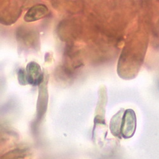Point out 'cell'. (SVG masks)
I'll return each mask as SVG.
<instances>
[{"instance_id": "1", "label": "cell", "mask_w": 159, "mask_h": 159, "mask_svg": "<svg viewBox=\"0 0 159 159\" xmlns=\"http://www.w3.org/2000/svg\"><path fill=\"white\" fill-rule=\"evenodd\" d=\"M136 129V116L132 109L125 110L121 124V137L129 139L134 136Z\"/></svg>"}, {"instance_id": "2", "label": "cell", "mask_w": 159, "mask_h": 159, "mask_svg": "<svg viewBox=\"0 0 159 159\" xmlns=\"http://www.w3.org/2000/svg\"><path fill=\"white\" fill-rule=\"evenodd\" d=\"M28 84L32 86H39L44 81L43 72L38 63L31 61L25 68Z\"/></svg>"}, {"instance_id": "3", "label": "cell", "mask_w": 159, "mask_h": 159, "mask_svg": "<svg viewBox=\"0 0 159 159\" xmlns=\"http://www.w3.org/2000/svg\"><path fill=\"white\" fill-rule=\"evenodd\" d=\"M21 7L18 4L7 5L1 10L2 24L9 25L14 24L20 16Z\"/></svg>"}, {"instance_id": "4", "label": "cell", "mask_w": 159, "mask_h": 159, "mask_svg": "<svg viewBox=\"0 0 159 159\" xmlns=\"http://www.w3.org/2000/svg\"><path fill=\"white\" fill-rule=\"evenodd\" d=\"M32 30L20 28L17 31V41L26 47L35 48L38 45V34Z\"/></svg>"}, {"instance_id": "5", "label": "cell", "mask_w": 159, "mask_h": 159, "mask_svg": "<svg viewBox=\"0 0 159 159\" xmlns=\"http://www.w3.org/2000/svg\"><path fill=\"white\" fill-rule=\"evenodd\" d=\"M48 8L44 4H36L31 7L24 16V19L27 22H33L40 20L48 14Z\"/></svg>"}, {"instance_id": "6", "label": "cell", "mask_w": 159, "mask_h": 159, "mask_svg": "<svg viewBox=\"0 0 159 159\" xmlns=\"http://www.w3.org/2000/svg\"><path fill=\"white\" fill-rule=\"evenodd\" d=\"M47 82H44L39 86V93L37 101L38 116H42L46 111L48 101Z\"/></svg>"}, {"instance_id": "7", "label": "cell", "mask_w": 159, "mask_h": 159, "mask_svg": "<svg viewBox=\"0 0 159 159\" xmlns=\"http://www.w3.org/2000/svg\"><path fill=\"white\" fill-rule=\"evenodd\" d=\"M125 110L123 109L118 111L111 118L110 122V130L112 134L117 138H121V124Z\"/></svg>"}, {"instance_id": "8", "label": "cell", "mask_w": 159, "mask_h": 159, "mask_svg": "<svg viewBox=\"0 0 159 159\" xmlns=\"http://www.w3.org/2000/svg\"><path fill=\"white\" fill-rule=\"evenodd\" d=\"M17 78L19 83L22 85H28L27 79H26V72L23 68H20L17 71Z\"/></svg>"}]
</instances>
